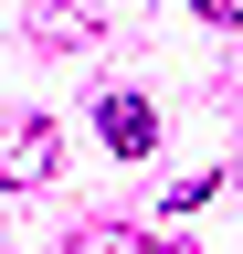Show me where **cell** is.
Instances as JSON below:
<instances>
[{
  "mask_svg": "<svg viewBox=\"0 0 243 254\" xmlns=\"http://www.w3.org/2000/svg\"><path fill=\"white\" fill-rule=\"evenodd\" d=\"M96 127H106V148H116V159H138L148 138H159V117H148V95H106V106H96Z\"/></svg>",
  "mask_w": 243,
  "mask_h": 254,
  "instance_id": "1",
  "label": "cell"
},
{
  "mask_svg": "<svg viewBox=\"0 0 243 254\" xmlns=\"http://www.w3.org/2000/svg\"><path fill=\"white\" fill-rule=\"evenodd\" d=\"M64 254H191V244H169V233H138V222H85Z\"/></svg>",
  "mask_w": 243,
  "mask_h": 254,
  "instance_id": "2",
  "label": "cell"
},
{
  "mask_svg": "<svg viewBox=\"0 0 243 254\" xmlns=\"http://www.w3.org/2000/svg\"><path fill=\"white\" fill-rule=\"evenodd\" d=\"M0 180H53V127H32V117H21L11 138H0Z\"/></svg>",
  "mask_w": 243,
  "mask_h": 254,
  "instance_id": "3",
  "label": "cell"
},
{
  "mask_svg": "<svg viewBox=\"0 0 243 254\" xmlns=\"http://www.w3.org/2000/svg\"><path fill=\"white\" fill-rule=\"evenodd\" d=\"M85 21H96V11H85V0H53V11H43L32 32H43V43H53V53H64V43H74V32H85Z\"/></svg>",
  "mask_w": 243,
  "mask_h": 254,
  "instance_id": "4",
  "label": "cell"
},
{
  "mask_svg": "<svg viewBox=\"0 0 243 254\" xmlns=\"http://www.w3.org/2000/svg\"><path fill=\"white\" fill-rule=\"evenodd\" d=\"M201 201H211V170H191V180H169V190H159V212H201Z\"/></svg>",
  "mask_w": 243,
  "mask_h": 254,
  "instance_id": "5",
  "label": "cell"
},
{
  "mask_svg": "<svg viewBox=\"0 0 243 254\" xmlns=\"http://www.w3.org/2000/svg\"><path fill=\"white\" fill-rule=\"evenodd\" d=\"M201 21H222V32H243V0H191Z\"/></svg>",
  "mask_w": 243,
  "mask_h": 254,
  "instance_id": "6",
  "label": "cell"
}]
</instances>
